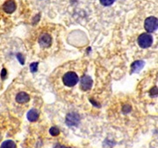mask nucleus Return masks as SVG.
Masks as SVG:
<instances>
[{"mask_svg":"<svg viewBox=\"0 0 158 148\" xmlns=\"http://www.w3.org/2000/svg\"><path fill=\"white\" fill-rule=\"evenodd\" d=\"M5 75H6V71H5V69L4 68V69L2 70V73H1V76H3V78H4Z\"/></svg>","mask_w":158,"mask_h":148,"instance_id":"16","label":"nucleus"},{"mask_svg":"<svg viewBox=\"0 0 158 148\" xmlns=\"http://www.w3.org/2000/svg\"><path fill=\"white\" fill-rule=\"evenodd\" d=\"M138 43L141 47L148 48L153 43V38L149 33H142L138 38Z\"/></svg>","mask_w":158,"mask_h":148,"instance_id":"2","label":"nucleus"},{"mask_svg":"<svg viewBox=\"0 0 158 148\" xmlns=\"http://www.w3.org/2000/svg\"><path fill=\"white\" fill-rule=\"evenodd\" d=\"M92 84H93V81L92 79L91 78V76L89 75H84L82 78H81V81H80V89L84 91H86V90H89L91 89L92 87Z\"/></svg>","mask_w":158,"mask_h":148,"instance_id":"5","label":"nucleus"},{"mask_svg":"<svg viewBox=\"0 0 158 148\" xmlns=\"http://www.w3.org/2000/svg\"><path fill=\"white\" fill-rule=\"evenodd\" d=\"M0 148H17L16 144L12 140H5L2 143Z\"/></svg>","mask_w":158,"mask_h":148,"instance_id":"11","label":"nucleus"},{"mask_svg":"<svg viewBox=\"0 0 158 148\" xmlns=\"http://www.w3.org/2000/svg\"><path fill=\"white\" fill-rule=\"evenodd\" d=\"M49 132H50V134L52 136L55 137V136H57L60 133V131H59V129L57 127H51L50 130H49Z\"/></svg>","mask_w":158,"mask_h":148,"instance_id":"12","label":"nucleus"},{"mask_svg":"<svg viewBox=\"0 0 158 148\" xmlns=\"http://www.w3.org/2000/svg\"><path fill=\"white\" fill-rule=\"evenodd\" d=\"M17 57H18V59L19 60L20 63H21V64H24V59H23V57L21 56V54H17Z\"/></svg>","mask_w":158,"mask_h":148,"instance_id":"15","label":"nucleus"},{"mask_svg":"<svg viewBox=\"0 0 158 148\" xmlns=\"http://www.w3.org/2000/svg\"><path fill=\"white\" fill-rule=\"evenodd\" d=\"M143 66H144V62L142 61H137L134 62L133 65H132V72L135 73V72L140 71L141 68H142Z\"/></svg>","mask_w":158,"mask_h":148,"instance_id":"10","label":"nucleus"},{"mask_svg":"<svg viewBox=\"0 0 158 148\" xmlns=\"http://www.w3.org/2000/svg\"><path fill=\"white\" fill-rule=\"evenodd\" d=\"M51 42H52V38L47 33L42 34L40 37V39H39V43H40V45L42 47H50Z\"/></svg>","mask_w":158,"mask_h":148,"instance_id":"7","label":"nucleus"},{"mask_svg":"<svg viewBox=\"0 0 158 148\" xmlns=\"http://www.w3.org/2000/svg\"><path fill=\"white\" fill-rule=\"evenodd\" d=\"M58 77L61 78V81L62 82V85L67 88H72L77 84L79 82V75L77 72H76L73 69L69 68H62V71L58 73Z\"/></svg>","mask_w":158,"mask_h":148,"instance_id":"1","label":"nucleus"},{"mask_svg":"<svg viewBox=\"0 0 158 148\" xmlns=\"http://www.w3.org/2000/svg\"><path fill=\"white\" fill-rule=\"evenodd\" d=\"M38 118H39V112L37 110L33 109L27 112V119L30 122H35L38 119Z\"/></svg>","mask_w":158,"mask_h":148,"instance_id":"9","label":"nucleus"},{"mask_svg":"<svg viewBox=\"0 0 158 148\" xmlns=\"http://www.w3.org/2000/svg\"><path fill=\"white\" fill-rule=\"evenodd\" d=\"M3 10L7 14H11L16 10V3L14 0H7L3 4Z\"/></svg>","mask_w":158,"mask_h":148,"instance_id":"6","label":"nucleus"},{"mask_svg":"<svg viewBox=\"0 0 158 148\" xmlns=\"http://www.w3.org/2000/svg\"><path fill=\"white\" fill-rule=\"evenodd\" d=\"M37 68H38V63L37 62H33L30 65V69L32 72H35L37 70Z\"/></svg>","mask_w":158,"mask_h":148,"instance_id":"14","label":"nucleus"},{"mask_svg":"<svg viewBox=\"0 0 158 148\" xmlns=\"http://www.w3.org/2000/svg\"><path fill=\"white\" fill-rule=\"evenodd\" d=\"M145 29L149 32H153L157 29V18L156 17H149L145 20Z\"/></svg>","mask_w":158,"mask_h":148,"instance_id":"3","label":"nucleus"},{"mask_svg":"<svg viewBox=\"0 0 158 148\" xmlns=\"http://www.w3.org/2000/svg\"><path fill=\"white\" fill-rule=\"evenodd\" d=\"M65 121L69 126H77L80 122V117L76 112H70L66 116Z\"/></svg>","mask_w":158,"mask_h":148,"instance_id":"4","label":"nucleus"},{"mask_svg":"<svg viewBox=\"0 0 158 148\" xmlns=\"http://www.w3.org/2000/svg\"><path fill=\"white\" fill-rule=\"evenodd\" d=\"M29 100H30V97L26 92H23V91L19 92L16 96V102L18 104H26V103H28Z\"/></svg>","mask_w":158,"mask_h":148,"instance_id":"8","label":"nucleus"},{"mask_svg":"<svg viewBox=\"0 0 158 148\" xmlns=\"http://www.w3.org/2000/svg\"><path fill=\"white\" fill-rule=\"evenodd\" d=\"M114 1L115 0H100V3L104 6H109V5H112L114 3Z\"/></svg>","mask_w":158,"mask_h":148,"instance_id":"13","label":"nucleus"}]
</instances>
